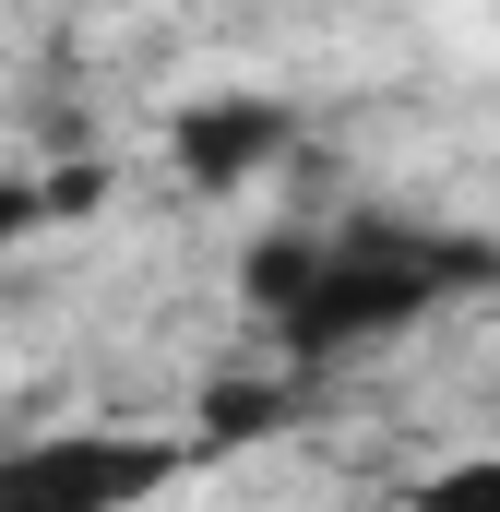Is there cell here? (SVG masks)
<instances>
[{"label":"cell","mask_w":500,"mask_h":512,"mask_svg":"<svg viewBox=\"0 0 500 512\" xmlns=\"http://www.w3.org/2000/svg\"><path fill=\"white\" fill-rule=\"evenodd\" d=\"M286 417H298V382H215L203 441H262V429H286Z\"/></svg>","instance_id":"4"},{"label":"cell","mask_w":500,"mask_h":512,"mask_svg":"<svg viewBox=\"0 0 500 512\" xmlns=\"http://www.w3.org/2000/svg\"><path fill=\"white\" fill-rule=\"evenodd\" d=\"M36 215H48V203H36V179H12V167H0V251H12Z\"/></svg>","instance_id":"7"},{"label":"cell","mask_w":500,"mask_h":512,"mask_svg":"<svg viewBox=\"0 0 500 512\" xmlns=\"http://www.w3.org/2000/svg\"><path fill=\"white\" fill-rule=\"evenodd\" d=\"M286 155H298V108L286 96H179V120H167V167L191 191H250Z\"/></svg>","instance_id":"3"},{"label":"cell","mask_w":500,"mask_h":512,"mask_svg":"<svg viewBox=\"0 0 500 512\" xmlns=\"http://www.w3.org/2000/svg\"><path fill=\"white\" fill-rule=\"evenodd\" d=\"M417 512H500V453L453 465V477H429V489H417Z\"/></svg>","instance_id":"5"},{"label":"cell","mask_w":500,"mask_h":512,"mask_svg":"<svg viewBox=\"0 0 500 512\" xmlns=\"http://www.w3.org/2000/svg\"><path fill=\"white\" fill-rule=\"evenodd\" d=\"M36 203H48V215H96V203H108V167L84 155V167H60V179H36Z\"/></svg>","instance_id":"6"},{"label":"cell","mask_w":500,"mask_h":512,"mask_svg":"<svg viewBox=\"0 0 500 512\" xmlns=\"http://www.w3.org/2000/svg\"><path fill=\"white\" fill-rule=\"evenodd\" d=\"M477 286H500L489 239H465V227H393V215H358L334 239H262L250 251V298H262V322L286 334L298 370L358 358L381 334H405L417 310L477 298Z\"/></svg>","instance_id":"1"},{"label":"cell","mask_w":500,"mask_h":512,"mask_svg":"<svg viewBox=\"0 0 500 512\" xmlns=\"http://www.w3.org/2000/svg\"><path fill=\"white\" fill-rule=\"evenodd\" d=\"M191 465V441L167 429H48L24 453H0V512H143Z\"/></svg>","instance_id":"2"}]
</instances>
